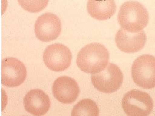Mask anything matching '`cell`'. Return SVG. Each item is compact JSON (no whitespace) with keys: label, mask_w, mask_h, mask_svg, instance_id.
I'll return each instance as SVG.
<instances>
[{"label":"cell","mask_w":155,"mask_h":116,"mask_svg":"<svg viewBox=\"0 0 155 116\" xmlns=\"http://www.w3.org/2000/svg\"><path fill=\"white\" fill-rule=\"evenodd\" d=\"M109 61V53L105 46L100 43H91L79 51L77 64L82 71L94 74L104 71Z\"/></svg>","instance_id":"cell-1"},{"label":"cell","mask_w":155,"mask_h":116,"mask_svg":"<svg viewBox=\"0 0 155 116\" xmlns=\"http://www.w3.org/2000/svg\"><path fill=\"white\" fill-rule=\"evenodd\" d=\"M118 21L125 30L130 33H138L147 25L149 14L147 9L141 3L128 1L121 6Z\"/></svg>","instance_id":"cell-2"},{"label":"cell","mask_w":155,"mask_h":116,"mask_svg":"<svg viewBox=\"0 0 155 116\" xmlns=\"http://www.w3.org/2000/svg\"><path fill=\"white\" fill-rule=\"evenodd\" d=\"M132 76L140 87L147 89L155 88V57L144 55L136 58L132 66Z\"/></svg>","instance_id":"cell-3"},{"label":"cell","mask_w":155,"mask_h":116,"mask_svg":"<svg viewBox=\"0 0 155 116\" xmlns=\"http://www.w3.org/2000/svg\"><path fill=\"white\" fill-rule=\"evenodd\" d=\"M122 109L128 116H148L153 108V102L149 94L133 89L125 94Z\"/></svg>","instance_id":"cell-4"},{"label":"cell","mask_w":155,"mask_h":116,"mask_svg":"<svg viewBox=\"0 0 155 116\" xmlns=\"http://www.w3.org/2000/svg\"><path fill=\"white\" fill-rule=\"evenodd\" d=\"M91 82L100 92L113 93L122 85L123 74L118 66L110 63L104 71L91 76Z\"/></svg>","instance_id":"cell-5"},{"label":"cell","mask_w":155,"mask_h":116,"mask_svg":"<svg viewBox=\"0 0 155 116\" xmlns=\"http://www.w3.org/2000/svg\"><path fill=\"white\" fill-rule=\"evenodd\" d=\"M27 69L21 61L14 57H6L1 61V83L7 87L21 85L27 77Z\"/></svg>","instance_id":"cell-6"},{"label":"cell","mask_w":155,"mask_h":116,"mask_svg":"<svg viewBox=\"0 0 155 116\" xmlns=\"http://www.w3.org/2000/svg\"><path fill=\"white\" fill-rule=\"evenodd\" d=\"M43 61L50 70L61 72L70 65L72 54L66 46L56 43L46 48L43 53Z\"/></svg>","instance_id":"cell-7"},{"label":"cell","mask_w":155,"mask_h":116,"mask_svg":"<svg viewBox=\"0 0 155 116\" xmlns=\"http://www.w3.org/2000/svg\"><path fill=\"white\" fill-rule=\"evenodd\" d=\"M61 30L60 19L51 13H45L39 16L35 24V35L43 42H49L57 39Z\"/></svg>","instance_id":"cell-8"},{"label":"cell","mask_w":155,"mask_h":116,"mask_svg":"<svg viewBox=\"0 0 155 116\" xmlns=\"http://www.w3.org/2000/svg\"><path fill=\"white\" fill-rule=\"evenodd\" d=\"M52 92L56 99L63 104H68L77 99L80 89L74 79L68 76H61L53 83Z\"/></svg>","instance_id":"cell-9"},{"label":"cell","mask_w":155,"mask_h":116,"mask_svg":"<svg viewBox=\"0 0 155 116\" xmlns=\"http://www.w3.org/2000/svg\"><path fill=\"white\" fill-rule=\"evenodd\" d=\"M115 40L119 49L127 53H134L144 48L147 37L143 30L138 33H130L121 28L117 32Z\"/></svg>","instance_id":"cell-10"},{"label":"cell","mask_w":155,"mask_h":116,"mask_svg":"<svg viewBox=\"0 0 155 116\" xmlns=\"http://www.w3.org/2000/svg\"><path fill=\"white\" fill-rule=\"evenodd\" d=\"M25 109L35 116H43L49 111L51 106L50 98L39 89H32L24 98Z\"/></svg>","instance_id":"cell-11"},{"label":"cell","mask_w":155,"mask_h":116,"mask_svg":"<svg viewBox=\"0 0 155 116\" xmlns=\"http://www.w3.org/2000/svg\"><path fill=\"white\" fill-rule=\"evenodd\" d=\"M116 5L113 0H91L87 3L89 14L95 19L106 20L113 16L116 11Z\"/></svg>","instance_id":"cell-12"},{"label":"cell","mask_w":155,"mask_h":116,"mask_svg":"<svg viewBox=\"0 0 155 116\" xmlns=\"http://www.w3.org/2000/svg\"><path fill=\"white\" fill-rule=\"evenodd\" d=\"M100 109L92 99H86L79 101L71 111V116H99Z\"/></svg>","instance_id":"cell-13"},{"label":"cell","mask_w":155,"mask_h":116,"mask_svg":"<svg viewBox=\"0 0 155 116\" xmlns=\"http://www.w3.org/2000/svg\"><path fill=\"white\" fill-rule=\"evenodd\" d=\"M48 1H18L23 9L30 12H39L48 4Z\"/></svg>","instance_id":"cell-14"}]
</instances>
